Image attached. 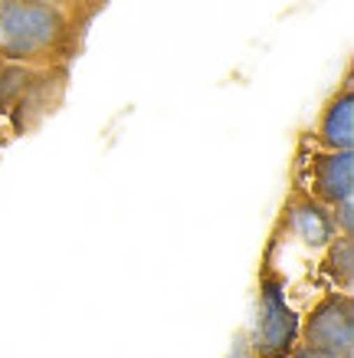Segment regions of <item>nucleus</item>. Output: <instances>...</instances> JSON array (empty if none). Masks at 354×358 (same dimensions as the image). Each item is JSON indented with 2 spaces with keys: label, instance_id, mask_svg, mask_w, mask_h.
Here are the masks:
<instances>
[{
  "label": "nucleus",
  "instance_id": "1",
  "mask_svg": "<svg viewBox=\"0 0 354 358\" xmlns=\"http://www.w3.org/2000/svg\"><path fill=\"white\" fill-rule=\"evenodd\" d=\"M82 40V23L59 0H0V59L63 69Z\"/></svg>",
  "mask_w": 354,
  "mask_h": 358
},
{
  "label": "nucleus",
  "instance_id": "2",
  "mask_svg": "<svg viewBox=\"0 0 354 358\" xmlns=\"http://www.w3.org/2000/svg\"><path fill=\"white\" fill-rule=\"evenodd\" d=\"M299 345L318 348L334 358H354V299L332 289L311 306L299 326Z\"/></svg>",
  "mask_w": 354,
  "mask_h": 358
},
{
  "label": "nucleus",
  "instance_id": "3",
  "mask_svg": "<svg viewBox=\"0 0 354 358\" xmlns=\"http://www.w3.org/2000/svg\"><path fill=\"white\" fill-rule=\"evenodd\" d=\"M305 191L318 204L332 207L334 201L354 194V152H315L305 158Z\"/></svg>",
  "mask_w": 354,
  "mask_h": 358
},
{
  "label": "nucleus",
  "instance_id": "4",
  "mask_svg": "<svg viewBox=\"0 0 354 358\" xmlns=\"http://www.w3.org/2000/svg\"><path fill=\"white\" fill-rule=\"evenodd\" d=\"M315 148L322 152H354V83L351 73L341 79L328 102L318 112L315 131H311Z\"/></svg>",
  "mask_w": 354,
  "mask_h": 358
},
{
  "label": "nucleus",
  "instance_id": "5",
  "mask_svg": "<svg viewBox=\"0 0 354 358\" xmlns=\"http://www.w3.org/2000/svg\"><path fill=\"white\" fill-rule=\"evenodd\" d=\"M286 214H289V224L295 230V237L305 243V247H325L328 240L334 237L332 217H328V207L318 204L315 197L305 191V187H295L292 201L286 204Z\"/></svg>",
  "mask_w": 354,
  "mask_h": 358
},
{
  "label": "nucleus",
  "instance_id": "6",
  "mask_svg": "<svg viewBox=\"0 0 354 358\" xmlns=\"http://www.w3.org/2000/svg\"><path fill=\"white\" fill-rule=\"evenodd\" d=\"M295 336H299L295 313H292L286 303H279L276 296H269V299H266V313H263V322H259L256 355L259 358H286Z\"/></svg>",
  "mask_w": 354,
  "mask_h": 358
},
{
  "label": "nucleus",
  "instance_id": "7",
  "mask_svg": "<svg viewBox=\"0 0 354 358\" xmlns=\"http://www.w3.org/2000/svg\"><path fill=\"white\" fill-rule=\"evenodd\" d=\"M322 276L332 282L334 289L351 293L354 289V237H341V234H334V237L325 243Z\"/></svg>",
  "mask_w": 354,
  "mask_h": 358
},
{
  "label": "nucleus",
  "instance_id": "8",
  "mask_svg": "<svg viewBox=\"0 0 354 358\" xmlns=\"http://www.w3.org/2000/svg\"><path fill=\"white\" fill-rule=\"evenodd\" d=\"M328 217H332L334 234H341V237H354V194L334 201V204L328 207Z\"/></svg>",
  "mask_w": 354,
  "mask_h": 358
},
{
  "label": "nucleus",
  "instance_id": "9",
  "mask_svg": "<svg viewBox=\"0 0 354 358\" xmlns=\"http://www.w3.org/2000/svg\"><path fill=\"white\" fill-rule=\"evenodd\" d=\"M286 358H334V355L318 352V348H309V345H295V348H289V355Z\"/></svg>",
  "mask_w": 354,
  "mask_h": 358
},
{
  "label": "nucleus",
  "instance_id": "10",
  "mask_svg": "<svg viewBox=\"0 0 354 358\" xmlns=\"http://www.w3.org/2000/svg\"><path fill=\"white\" fill-rule=\"evenodd\" d=\"M86 3H96V0H86Z\"/></svg>",
  "mask_w": 354,
  "mask_h": 358
}]
</instances>
